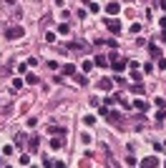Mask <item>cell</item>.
I'll return each mask as SVG.
<instances>
[{
    "instance_id": "cell-1",
    "label": "cell",
    "mask_w": 166,
    "mask_h": 168,
    "mask_svg": "<svg viewBox=\"0 0 166 168\" xmlns=\"http://www.w3.org/2000/svg\"><path fill=\"white\" fill-rule=\"evenodd\" d=\"M5 38H8V40H18V38H23V28H20V25L8 28V30H5Z\"/></svg>"
},
{
    "instance_id": "cell-2",
    "label": "cell",
    "mask_w": 166,
    "mask_h": 168,
    "mask_svg": "<svg viewBox=\"0 0 166 168\" xmlns=\"http://www.w3.org/2000/svg\"><path fill=\"white\" fill-rule=\"evenodd\" d=\"M106 28L111 33H121V20H116V18H106Z\"/></svg>"
},
{
    "instance_id": "cell-3",
    "label": "cell",
    "mask_w": 166,
    "mask_h": 168,
    "mask_svg": "<svg viewBox=\"0 0 166 168\" xmlns=\"http://www.w3.org/2000/svg\"><path fill=\"white\" fill-rule=\"evenodd\" d=\"M111 58H113V60H111V68H113L116 73H121V70H123V68L128 65L126 60H121V58H118V55H111Z\"/></svg>"
},
{
    "instance_id": "cell-4",
    "label": "cell",
    "mask_w": 166,
    "mask_h": 168,
    "mask_svg": "<svg viewBox=\"0 0 166 168\" xmlns=\"http://www.w3.org/2000/svg\"><path fill=\"white\" fill-rule=\"evenodd\" d=\"M141 166H143V168H156V166H161V161H159L156 156H149V158L141 161Z\"/></svg>"
},
{
    "instance_id": "cell-5",
    "label": "cell",
    "mask_w": 166,
    "mask_h": 168,
    "mask_svg": "<svg viewBox=\"0 0 166 168\" xmlns=\"http://www.w3.org/2000/svg\"><path fill=\"white\" fill-rule=\"evenodd\" d=\"M106 13H108V15H118V13H121V5H118V3H108V5H106Z\"/></svg>"
},
{
    "instance_id": "cell-6",
    "label": "cell",
    "mask_w": 166,
    "mask_h": 168,
    "mask_svg": "<svg viewBox=\"0 0 166 168\" xmlns=\"http://www.w3.org/2000/svg\"><path fill=\"white\" fill-rule=\"evenodd\" d=\"M134 108H136V110H143V113H146L149 103H146V100H141V98H136V100H134Z\"/></svg>"
},
{
    "instance_id": "cell-7",
    "label": "cell",
    "mask_w": 166,
    "mask_h": 168,
    "mask_svg": "<svg viewBox=\"0 0 166 168\" xmlns=\"http://www.w3.org/2000/svg\"><path fill=\"white\" fill-rule=\"evenodd\" d=\"M28 145H30V151H38V145H40L38 136H30V138H28Z\"/></svg>"
},
{
    "instance_id": "cell-8",
    "label": "cell",
    "mask_w": 166,
    "mask_h": 168,
    "mask_svg": "<svg viewBox=\"0 0 166 168\" xmlns=\"http://www.w3.org/2000/svg\"><path fill=\"white\" fill-rule=\"evenodd\" d=\"M98 88H101V90H111V88H113V80H108V78H103V80L98 83Z\"/></svg>"
},
{
    "instance_id": "cell-9",
    "label": "cell",
    "mask_w": 166,
    "mask_h": 168,
    "mask_svg": "<svg viewBox=\"0 0 166 168\" xmlns=\"http://www.w3.org/2000/svg\"><path fill=\"white\" fill-rule=\"evenodd\" d=\"M63 76H76V65L66 63V65H63Z\"/></svg>"
},
{
    "instance_id": "cell-10",
    "label": "cell",
    "mask_w": 166,
    "mask_h": 168,
    "mask_svg": "<svg viewBox=\"0 0 166 168\" xmlns=\"http://www.w3.org/2000/svg\"><path fill=\"white\" fill-rule=\"evenodd\" d=\"M108 121H113V123H121V121H123V116H121V113H116V110H113V113L108 110Z\"/></svg>"
},
{
    "instance_id": "cell-11",
    "label": "cell",
    "mask_w": 166,
    "mask_h": 168,
    "mask_svg": "<svg viewBox=\"0 0 166 168\" xmlns=\"http://www.w3.org/2000/svg\"><path fill=\"white\" fill-rule=\"evenodd\" d=\"M93 65H98V68H106V65H108V60L103 58V55H96V60H93Z\"/></svg>"
},
{
    "instance_id": "cell-12",
    "label": "cell",
    "mask_w": 166,
    "mask_h": 168,
    "mask_svg": "<svg viewBox=\"0 0 166 168\" xmlns=\"http://www.w3.org/2000/svg\"><path fill=\"white\" fill-rule=\"evenodd\" d=\"M50 148H53V151H61V148H63V141H61V138H53V141H50Z\"/></svg>"
},
{
    "instance_id": "cell-13",
    "label": "cell",
    "mask_w": 166,
    "mask_h": 168,
    "mask_svg": "<svg viewBox=\"0 0 166 168\" xmlns=\"http://www.w3.org/2000/svg\"><path fill=\"white\" fill-rule=\"evenodd\" d=\"M131 80H134V83H141V80H143V78H141V73H138V68H134V70H131Z\"/></svg>"
},
{
    "instance_id": "cell-14",
    "label": "cell",
    "mask_w": 166,
    "mask_h": 168,
    "mask_svg": "<svg viewBox=\"0 0 166 168\" xmlns=\"http://www.w3.org/2000/svg\"><path fill=\"white\" fill-rule=\"evenodd\" d=\"M91 141H93V136H91V133H81V143H83V145H88Z\"/></svg>"
},
{
    "instance_id": "cell-15",
    "label": "cell",
    "mask_w": 166,
    "mask_h": 168,
    "mask_svg": "<svg viewBox=\"0 0 166 168\" xmlns=\"http://www.w3.org/2000/svg\"><path fill=\"white\" fill-rule=\"evenodd\" d=\"M48 130H50V133H61V136H66V128H61V125H50Z\"/></svg>"
},
{
    "instance_id": "cell-16",
    "label": "cell",
    "mask_w": 166,
    "mask_h": 168,
    "mask_svg": "<svg viewBox=\"0 0 166 168\" xmlns=\"http://www.w3.org/2000/svg\"><path fill=\"white\" fill-rule=\"evenodd\" d=\"M25 141H28V136H23V133H18V136H15V145H23Z\"/></svg>"
},
{
    "instance_id": "cell-17",
    "label": "cell",
    "mask_w": 166,
    "mask_h": 168,
    "mask_svg": "<svg viewBox=\"0 0 166 168\" xmlns=\"http://www.w3.org/2000/svg\"><path fill=\"white\" fill-rule=\"evenodd\" d=\"M25 80H28L30 85H35V83H38V76H33V73H28V76H25Z\"/></svg>"
},
{
    "instance_id": "cell-18",
    "label": "cell",
    "mask_w": 166,
    "mask_h": 168,
    "mask_svg": "<svg viewBox=\"0 0 166 168\" xmlns=\"http://www.w3.org/2000/svg\"><path fill=\"white\" fill-rule=\"evenodd\" d=\"M149 50H151L154 58H161V53H159V48H156V45H149Z\"/></svg>"
},
{
    "instance_id": "cell-19",
    "label": "cell",
    "mask_w": 166,
    "mask_h": 168,
    "mask_svg": "<svg viewBox=\"0 0 166 168\" xmlns=\"http://www.w3.org/2000/svg\"><path fill=\"white\" fill-rule=\"evenodd\" d=\"M91 68H93V60H83V73H88Z\"/></svg>"
},
{
    "instance_id": "cell-20",
    "label": "cell",
    "mask_w": 166,
    "mask_h": 168,
    "mask_svg": "<svg viewBox=\"0 0 166 168\" xmlns=\"http://www.w3.org/2000/svg\"><path fill=\"white\" fill-rule=\"evenodd\" d=\"M83 121H86V125H93V123H96V118H93V116H83Z\"/></svg>"
},
{
    "instance_id": "cell-21",
    "label": "cell",
    "mask_w": 166,
    "mask_h": 168,
    "mask_svg": "<svg viewBox=\"0 0 166 168\" xmlns=\"http://www.w3.org/2000/svg\"><path fill=\"white\" fill-rule=\"evenodd\" d=\"M18 163H20V166H28V163H30V158H28V156H20V158H18Z\"/></svg>"
},
{
    "instance_id": "cell-22",
    "label": "cell",
    "mask_w": 166,
    "mask_h": 168,
    "mask_svg": "<svg viewBox=\"0 0 166 168\" xmlns=\"http://www.w3.org/2000/svg\"><path fill=\"white\" fill-rule=\"evenodd\" d=\"M131 90H134V93H136V96H138V93H143V85H141V83H136V85H134Z\"/></svg>"
},
{
    "instance_id": "cell-23",
    "label": "cell",
    "mask_w": 166,
    "mask_h": 168,
    "mask_svg": "<svg viewBox=\"0 0 166 168\" xmlns=\"http://www.w3.org/2000/svg\"><path fill=\"white\" fill-rule=\"evenodd\" d=\"M131 33H134V35L141 33V23H134V25H131Z\"/></svg>"
},
{
    "instance_id": "cell-24",
    "label": "cell",
    "mask_w": 166,
    "mask_h": 168,
    "mask_svg": "<svg viewBox=\"0 0 166 168\" xmlns=\"http://www.w3.org/2000/svg\"><path fill=\"white\" fill-rule=\"evenodd\" d=\"M98 113H101V118H108V108H106V105H101V110H98Z\"/></svg>"
},
{
    "instance_id": "cell-25",
    "label": "cell",
    "mask_w": 166,
    "mask_h": 168,
    "mask_svg": "<svg viewBox=\"0 0 166 168\" xmlns=\"http://www.w3.org/2000/svg\"><path fill=\"white\" fill-rule=\"evenodd\" d=\"M161 30H166V18H161Z\"/></svg>"
},
{
    "instance_id": "cell-26",
    "label": "cell",
    "mask_w": 166,
    "mask_h": 168,
    "mask_svg": "<svg viewBox=\"0 0 166 168\" xmlns=\"http://www.w3.org/2000/svg\"><path fill=\"white\" fill-rule=\"evenodd\" d=\"M159 5H161V8H164V10H166V0H159Z\"/></svg>"
},
{
    "instance_id": "cell-27",
    "label": "cell",
    "mask_w": 166,
    "mask_h": 168,
    "mask_svg": "<svg viewBox=\"0 0 166 168\" xmlns=\"http://www.w3.org/2000/svg\"><path fill=\"white\" fill-rule=\"evenodd\" d=\"M55 3H63V0H55Z\"/></svg>"
},
{
    "instance_id": "cell-28",
    "label": "cell",
    "mask_w": 166,
    "mask_h": 168,
    "mask_svg": "<svg viewBox=\"0 0 166 168\" xmlns=\"http://www.w3.org/2000/svg\"><path fill=\"white\" fill-rule=\"evenodd\" d=\"M0 163H3V156H0Z\"/></svg>"
},
{
    "instance_id": "cell-29",
    "label": "cell",
    "mask_w": 166,
    "mask_h": 168,
    "mask_svg": "<svg viewBox=\"0 0 166 168\" xmlns=\"http://www.w3.org/2000/svg\"><path fill=\"white\" fill-rule=\"evenodd\" d=\"M164 163H166V161H164Z\"/></svg>"
}]
</instances>
